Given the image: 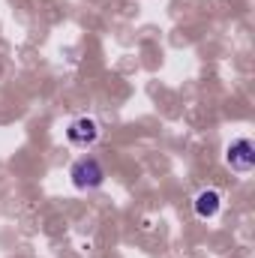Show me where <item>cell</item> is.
<instances>
[{
    "label": "cell",
    "instance_id": "6da1fadb",
    "mask_svg": "<svg viewBox=\"0 0 255 258\" xmlns=\"http://www.w3.org/2000/svg\"><path fill=\"white\" fill-rule=\"evenodd\" d=\"M69 177H72V183H75L78 189H96V186H102V180H105V168L99 165V159L84 156V159H78V162L69 168Z\"/></svg>",
    "mask_w": 255,
    "mask_h": 258
},
{
    "label": "cell",
    "instance_id": "277c9868",
    "mask_svg": "<svg viewBox=\"0 0 255 258\" xmlns=\"http://www.w3.org/2000/svg\"><path fill=\"white\" fill-rule=\"evenodd\" d=\"M192 207H195V216L198 219H213L222 210V195L216 192V189H201V192L195 195Z\"/></svg>",
    "mask_w": 255,
    "mask_h": 258
},
{
    "label": "cell",
    "instance_id": "3957f363",
    "mask_svg": "<svg viewBox=\"0 0 255 258\" xmlns=\"http://www.w3.org/2000/svg\"><path fill=\"white\" fill-rule=\"evenodd\" d=\"M99 135H102V129H99V123L93 117H78L66 129V141L75 144V147H90V144L99 141Z\"/></svg>",
    "mask_w": 255,
    "mask_h": 258
},
{
    "label": "cell",
    "instance_id": "7a4b0ae2",
    "mask_svg": "<svg viewBox=\"0 0 255 258\" xmlns=\"http://www.w3.org/2000/svg\"><path fill=\"white\" fill-rule=\"evenodd\" d=\"M225 162L231 165V171H237V174H249L255 168V147L249 138H237V141H231L228 144V150H225Z\"/></svg>",
    "mask_w": 255,
    "mask_h": 258
}]
</instances>
